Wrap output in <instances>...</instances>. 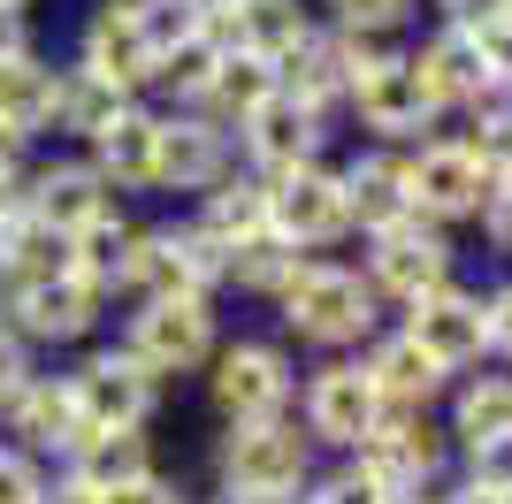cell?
<instances>
[{"label": "cell", "mask_w": 512, "mask_h": 504, "mask_svg": "<svg viewBox=\"0 0 512 504\" xmlns=\"http://www.w3.org/2000/svg\"><path fill=\"white\" fill-rule=\"evenodd\" d=\"M299 398V352L276 329H237L214 344V359L199 367V405L214 428L230 420H283Z\"/></svg>", "instance_id": "cell-2"}, {"label": "cell", "mask_w": 512, "mask_h": 504, "mask_svg": "<svg viewBox=\"0 0 512 504\" xmlns=\"http://www.w3.org/2000/svg\"><path fill=\"white\" fill-rule=\"evenodd\" d=\"M451 115L444 100L428 92L421 62H413V46H390L375 69L352 77V100H344V138H383V146H421L436 138Z\"/></svg>", "instance_id": "cell-7"}, {"label": "cell", "mask_w": 512, "mask_h": 504, "mask_svg": "<svg viewBox=\"0 0 512 504\" xmlns=\"http://www.w3.org/2000/svg\"><path fill=\"white\" fill-rule=\"evenodd\" d=\"M436 413H444L451 443L512 436V367L505 359H482V367H467V375H451V390H444Z\"/></svg>", "instance_id": "cell-24"}, {"label": "cell", "mask_w": 512, "mask_h": 504, "mask_svg": "<svg viewBox=\"0 0 512 504\" xmlns=\"http://www.w3.org/2000/svg\"><path fill=\"white\" fill-rule=\"evenodd\" d=\"M199 504H253V497H222V489H199Z\"/></svg>", "instance_id": "cell-47"}, {"label": "cell", "mask_w": 512, "mask_h": 504, "mask_svg": "<svg viewBox=\"0 0 512 504\" xmlns=\"http://www.w3.org/2000/svg\"><path fill=\"white\" fill-rule=\"evenodd\" d=\"M0 436L16 443V451H31L46 474L77 459V443H85V413H77V390H69L62 359H39L31 382L0 405Z\"/></svg>", "instance_id": "cell-14"}, {"label": "cell", "mask_w": 512, "mask_h": 504, "mask_svg": "<svg viewBox=\"0 0 512 504\" xmlns=\"http://www.w3.org/2000/svg\"><path fill=\"white\" fill-rule=\"evenodd\" d=\"M23 207L39 214V222H54V230H85L92 214L123 207V199H115V184L77 146H39L31 168H23Z\"/></svg>", "instance_id": "cell-17"}, {"label": "cell", "mask_w": 512, "mask_h": 504, "mask_svg": "<svg viewBox=\"0 0 512 504\" xmlns=\"http://www.w3.org/2000/svg\"><path fill=\"white\" fill-rule=\"evenodd\" d=\"M62 375H69V390H77L85 428H161V413H169V390H161L115 336L85 344V352H69Z\"/></svg>", "instance_id": "cell-10"}, {"label": "cell", "mask_w": 512, "mask_h": 504, "mask_svg": "<svg viewBox=\"0 0 512 504\" xmlns=\"http://www.w3.org/2000/svg\"><path fill=\"white\" fill-rule=\"evenodd\" d=\"M69 275V230L39 222V214H23L16 230L0 237V298L8 291H31V283H54Z\"/></svg>", "instance_id": "cell-33"}, {"label": "cell", "mask_w": 512, "mask_h": 504, "mask_svg": "<svg viewBox=\"0 0 512 504\" xmlns=\"http://www.w3.org/2000/svg\"><path fill=\"white\" fill-rule=\"evenodd\" d=\"M352 260H360V275L375 283V298H383L390 314H406L413 298H428L436 283H451V275L467 268V237L436 230V222H421V214H406V222H390V230H367L360 245H352Z\"/></svg>", "instance_id": "cell-8"}, {"label": "cell", "mask_w": 512, "mask_h": 504, "mask_svg": "<svg viewBox=\"0 0 512 504\" xmlns=\"http://www.w3.org/2000/svg\"><path fill=\"white\" fill-rule=\"evenodd\" d=\"M390 504H436V497H390Z\"/></svg>", "instance_id": "cell-49"}, {"label": "cell", "mask_w": 512, "mask_h": 504, "mask_svg": "<svg viewBox=\"0 0 512 504\" xmlns=\"http://www.w3.org/2000/svg\"><path fill=\"white\" fill-rule=\"evenodd\" d=\"M467 237H482V252H490L497 268H512V168H497V176H490V199H482V222H474Z\"/></svg>", "instance_id": "cell-38"}, {"label": "cell", "mask_w": 512, "mask_h": 504, "mask_svg": "<svg viewBox=\"0 0 512 504\" xmlns=\"http://www.w3.org/2000/svg\"><path fill=\"white\" fill-rule=\"evenodd\" d=\"M153 466H161V436H153V428H85L69 474H85L92 489H123V482H138V474H153ZM54 474H62V466H54Z\"/></svg>", "instance_id": "cell-28"}, {"label": "cell", "mask_w": 512, "mask_h": 504, "mask_svg": "<svg viewBox=\"0 0 512 504\" xmlns=\"http://www.w3.org/2000/svg\"><path fill=\"white\" fill-rule=\"evenodd\" d=\"M176 214H192L214 245H253V237H268V176H253V168L237 161L222 184H207L199 199H184Z\"/></svg>", "instance_id": "cell-25"}, {"label": "cell", "mask_w": 512, "mask_h": 504, "mask_svg": "<svg viewBox=\"0 0 512 504\" xmlns=\"http://www.w3.org/2000/svg\"><path fill=\"white\" fill-rule=\"evenodd\" d=\"M31 367H39V359H31V352L16 344V336L0 329V405H8V398L23 390V382H31Z\"/></svg>", "instance_id": "cell-43"}, {"label": "cell", "mask_w": 512, "mask_h": 504, "mask_svg": "<svg viewBox=\"0 0 512 504\" xmlns=\"http://www.w3.org/2000/svg\"><path fill=\"white\" fill-rule=\"evenodd\" d=\"M459 482L490 489V497H512V436H482V443H459Z\"/></svg>", "instance_id": "cell-37"}, {"label": "cell", "mask_w": 512, "mask_h": 504, "mask_svg": "<svg viewBox=\"0 0 512 504\" xmlns=\"http://www.w3.org/2000/svg\"><path fill=\"white\" fill-rule=\"evenodd\" d=\"M153 146H161V107L153 100H123L115 123L85 146V161L115 184V199H153Z\"/></svg>", "instance_id": "cell-22"}, {"label": "cell", "mask_w": 512, "mask_h": 504, "mask_svg": "<svg viewBox=\"0 0 512 504\" xmlns=\"http://www.w3.org/2000/svg\"><path fill=\"white\" fill-rule=\"evenodd\" d=\"M383 321H390V306L375 298V283L360 275L352 252H299V268H291L283 298L268 306V329H276L299 359L360 352Z\"/></svg>", "instance_id": "cell-1"}, {"label": "cell", "mask_w": 512, "mask_h": 504, "mask_svg": "<svg viewBox=\"0 0 512 504\" xmlns=\"http://www.w3.org/2000/svg\"><path fill=\"white\" fill-rule=\"evenodd\" d=\"M314 16L344 39H413L421 0H314Z\"/></svg>", "instance_id": "cell-34"}, {"label": "cell", "mask_w": 512, "mask_h": 504, "mask_svg": "<svg viewBox=\"0 0 512 504\" xmlns=\"http://www.w3.org/2000/svg\"><path fill=\"white\" fill-rule=\"evenodd\" d=\"M115 344H123L138 367H146L161 390H184V382H199V367L214 359V344H222V298L207 291H184V298H153V306H130V314H115Z\"/></svg>", "instance_id": "cell-4"}, {"label": "cell", "mask_w": 512, "mask_h": 504, "mask_svg": "<svg viewBox=\"0 0 512 504\" xmlns=\"http://www.w3.org/2000/svg\"><path fill=\"white\" fill-rule=\"evenodd\" d=\"M482 306H490V359L512 367V268L482 275Z\"/></svg>", "instance_id": "cell-41"}, {"label": "cell", "mask_w": 512, "mask_h": 504, "mask_svg": "<svg viewBox=\"0 0 512 504\" xmlns=\"http://www.w3.org/2000/svg\"><path fill=\"white\" fill-rule=\"evenodd\" d=\"M291 420L306 428V443H314L321 459H344V451L383 420V390H375V375L360 367V352L299 359V398H291Z\"/></svg>", "instance_id": "cell-9"}, {"label": "cell", "mask_w": 512, "mask_h": 504, "mask_svg": "<svg viewBox=\"0 0 512 504\" xmlns=\"http://www.w3.org/2000/svg\"><path fill=\"white\" fill-rule=\"evenodd\" d=\"M268 230H276L283 245H299V252H352V207H344L337 153L268 184Z\"/></svg>", "instance_id": "cell-13"}, {"label": "cell", "mask_w": 512, "mask_h": 504, "mask_svg": "<svg viewBox=\"0 0 512 504\" xmlns=\"http://www.w3.org/2000/svg\"><path fill=\"white\" fill-rule=\"evenodd\" d=\"M360 367L375 375L383 405H444V390H451V375L413 344L406 329H398V321H383V329L360 344Z\"/></svg>", "instance_id": "cell-23"}, {"label": "cell", "mask_w": 512, "mask_h": 504, "mask_svg": "<svg viewBox=\"0 0 512 504\" xmlns=\"http://www.w3.org/2000/svg\"><path fill=\"white\" fill-rule=\"evenodd\" d=\"M115 107H123V92L115 84H100L92 69H77L62 54V84H54V115H46V146H77L85 153L92 138H100L107 123H115Z\"/></svg>", "instance_id": "cell-27"}, {"label": "cell", "mask_w": 512, "mask_h": 504, "mask_svg": "<svg viewBox=\"0 0 512 504\" xmlns=\"http://www.w3.org/2000/svg\"><path fill=\"white\" fill-rule=\"evenodd\" d=\"M299 497H306V504H390V489L375 482L360 459H321L314 474H306Z\"/></svg>", "instance_id": "cell-36"}, {"label": "cell", "mask_w": 512, "mask_h": 504, "mask_svg": "<svg viewBox=\"0 0 512 504\" xmlns=\"http://www.w3.org/2000/svg\"><path fill=\"white\" fill-rule=\"evenodd\" d=\"M62 54L77 69H92L100 84H115L123 100H146L153 92V46H146V31H138V16H123V8L85 0V16H77V31H69Z\"/></svg>", "instance_id": "cell-18"}, {"label": "cell", "mask_w": 512, "mask_h": 504, "mask_svg": "<svg viewBox=\"0 0 512 504\" xmlns=\"http://www.w3.org/2000/svg\"><path fill=\"white\" fill-rule=\"evenodd\" d=\"M497 16H512V0H428V23H459V31H490Z\"/></svg>", "instance_id": "cell-42"}, {"label": "cell", "mask_w": 512, "mask_h": 504, "mask_svg": "<svg viewBox=\"0 0 512 504\" xmlns=\"http://www.w3.org/2000/svg\"><path fill=\"white\" fill-rule=\"evenodd\" d=\"M337 176H344V207H352V245L367 230H390L406 222V146H383V138H337Z\"/></svg>", "instance_id": "cell-19"}, {"label": "cell", "mask_w": 512, "mask_h": 504, "mask_svg": "<svg viewBox=\"0 0 512 504\" xmlns=\"http://www.w3.org/2000/svg\"><path fill=\"white\" fill-rule=\"evenodd\" d=\"M421 8H428V0H421Z\"/></svg>", "instance_id": "cell-51"}, {"label": "cell", "mask_w": 512, "mask_h": 504, "mask_svg": "<svg viewBox=\"0 0 512 504\" xmlns=\"http://www.w3.org/2000/svg\"><path fill=\"white\" fill-rule=\"evenodd\" d=\"M0 329L31 359H69L115 329V298L100 283H85V275H54V283H31V291L0 298Z\"/></svg>", "instance_id": "cell-6"}, {"label": "cell", "mask_w": 512, "mask_h": 504, "mask_svg": "<svg viewBox=\"0 0 512 504\" xmlns=\"http://www.w3.org/2000/svg\"><path fill=\"white\" fill-rule=\"evenodd\" d=\"M54 84H62V54L54 46H16L0 62V123L23 130L31 146H46V115H54Z\"/></svg>", "instance_id": "cell-26"}, {"label": "cell", "mask_w": 512, "mask_h": 504, "mask_svg": "<svg viewBox=\"0 0 512 504\" xmlns=\"http://www.w3.org/2000/svg\"><path fill=\"white\" fill-rule=\"evenodd\" d=\"M184 291H199V275H192L184 237H176V214H146V222H138V237H130L123 275H115V314L153 306V298H184ZM207 298H214V291H207Z\"/></svg>", "instance_id": "cell-20"}, {"label": "cell", "mask_w": 512, "mask_h": 504, "mask_svg": "<svg viewBox=\"0 0 512 504\" xmlns=\"http://www.w3.org/2000/svg\"><path fill=\"white\" fill-rule=\"evenodd\" d=\"M100 8H123V16H138V8H153V0H100Z\"/></svg>", "instance_id": "cell-48"}, {"label": "cell", "mask_w": 512, "mask_h": 504, "mask_svg": "<svg viewBox=\"0 0 512 504\" xmlns=\"http://www.w3.org/2000/svg\"><path fill=\"white\" fill-rule=\"evenodd\" d=\"M291 268H299V245H283L276 230L268 237H253V245H230V268H222V306H276L283 298V283H291Z\"/></svg>", "instance_id": "cell-30"}, {"label": "cell", "mask_w": 512, "mask_h": 504, "mask_svg": "<svg viewBox=\"0 0 512 504\" xmlns=\"http://www.w3.org/2000/svg\"><path fill=\"white\" fill-rule=\"evenodd\" d=\"M451 138L474 153V161L490 168H512V92H490L482 107H467V115H451Z\"/></svg>", "instance_id": "cell-35"}, {"label": "cell", "mask_w": 512, "mask_h": 504, "mask_svg": "<svg viewBox=\"0 0 512 504\" xmlns=\"http://www.w3.org/2000/svg\"><path fill=\"white\" fill-rule=\"evenodd\" d=\"M314 0H237L230 16V46L237 54H260V62H283L291 46L314 31Z\"/></svg>", "instance_id": "cell-31"}, {"label": "cell", "mask_w": 512, "mask_h": 504, "mask_svg": "<svg viewBox=\"0 0 512 504\" xmlns=\"http://www.w3.org/2000/svg\"><path fill=\"white\" fill-rule=\"evenodd\" d=\"M337 138H344V130L329 123V115H314L306 100L276 92L268 107H253V115H245V130H237V161L276 184V176H291V168H306V161H329V153H337Z\"/></svg>", "instance_id": "cell-16"}, {"label": "cell", "mask_w": 512, "mask_h": 504, "mask_svg": "<svg viewBox=\"0 0 512 504\" xmlns=\"http://www.w3.org/2000/svg\"><path fill=\"white\" fill-rule=\"evenodd\" d=\"M398 329L421 344L444 375H467V367H482L490 359V306H482V275H451V283H436L428 298H413L406 314H390Z\"/></svg>", "instance_id": "cell-12"}, {"label": "cell", "mask_w": 512, "mask_h": 504, "mask_svg": "<svg viewBox=\"0 0 512 504\" xmlns=\"http://www.w3.org/2000/svg\"><path fill=\"white\" fill-rule=\"evenodd\" d=\"M138 222H146V214L123 199V207L92 214L85 230H69V275H85V283H100V291L115 298V275H123V260H130V237H138Z\"/></svg>", "instance_id": "cell-32"}, {"label": "cell", "mask_w": 512, "mask_h": 504, "mask_svg": "<svg viewBox=\"0 0 512 504\" xmlns=\"http://www.w3.org/2000/svg\"><path fill=\"white\" fill-rule=\"evenodd\" d=\"M291 504H306V497H291Z\"/></svg>", "instance_id": "cell-50"}, {"label": "cell", "mask_w": 512, "mask_h": 504, "mask_svg": "<svg viewBox=\"0 0 512 504\" xmlns=\"http://www.w3.org/2000/svg\"><path fill=\"white\" fill-rule=\"evenodd\" d=\"M107 504H199V489L184 482L169 459H161L153 474H138V482H123V489H107Z\"/></svg>", "instance_id": "cell-39"}, {"label": "cell", "mask_w": 512, "mask_h": 504, "mask_svg": "<svg viewBox=\"0 0 512 504\" xmlns=\"http://www.w3.org/2000/svg\"><path fill=\"white\" fill-rule=\"evenodd\" d=\"M314 466H321V451L306 443V428L291 413L283 420H230L207 443V489L253 497V504H291Z\"/></svg>", "instance_id": "cell-3"}, {"label": "cell", "mask_w": 512, "mask_h": 504, "mask_svg": "<svg viewBox=\"0 0 512 504\" xmlns=\"http://www.w3.org/2000/svg\"><path fill=\"white\" fill-rule=\"evenodd\" d=\"M344 459H360L390 497H436L444 504L459 443H451V428H444L436 405H383V420H375Z\"/></svg>", "instance_id": "cell-5"}, {"label": "cell", "mask_w": 512, "mask_h": 504, "mask_svg": "<svg viewBox=\"0 0 512 504\" xmlns=\"http://www.w3.org/2000/svg\"><path fill=\"white\" fill-rule=\"evenodd\" d=\"M39 504H107V489H92L85 474H69V466H62V474L46 482V497H39Z\"/></svg>", "instance_id": "cell-44"}, {"label": "cell", "mask_w": 512, "mask_h": 504, "mask_svg": "<svg viewBox=\"0 0 512 504\" xmlns=\"http://www.w3.org/2000/svg\"><path fill=\"white\" fill-rule=\"evenodd\" d=\"M39 31H31V16H0V62L16 54V46H31Z\"/></svg>", "instance_id": "cell-45"}, {"label": "cell", "mask_w": 512, "mask_h": 504, "mask_svg": "<svg viewBox=\"0 0 512 504\" xmlns=\"http://www.w3.org/2000/svg\"><path fill=\"white\" fill-rule=\"evenodd\" d=\"M46 0H0V16H39Z\"/></svg>", "instance_id": "cell-46"}, {"label": "cell", "mask_w": 512, "mask_h": 504, "mask_svg": "<svg viewBox=\"0 0 512 504\" xmlns=\"http://www.w3.org/2000/svg\"><path fill=\"white\" fill-rule=\"evenodd\" d=\"M406 46H413V62H421L428 92L444 100V115H467V107H482L497 92V77H490V62H482L474 31H459V23H421Z\"/></svg>", "instance_id": "cell-21"}, {"label": "cell", "mask_w": 512, "mask_h": 504, "mask_svg": "<svg viewBox=\"0 0 512 504\" xmlns=\"http://www.w3.org/2000/svg\"><path fill=\"white\" fill-rule=\"evenodd\" d=\"M406 199L421 222H436V230L467 237L474 222H482V199H490V168L474 161L459 138H451V123L436 130V138H421V146H406Z\"/></svg>", "instance_id": "cell-11"}, {"label": "cell", "mask_w": 512, "mask_h": 504, "mask_svg": "<svg viewBox=\"0 0 512 504\" xmlns=\"http://www.w3.org/2000/svg\"><path fill=\"white\" fill-rule=\"evenodd\" d=\"M46 482H54V474H46L31 451H16V443L0 436V504H39Z\"/></svg>", "instance_id": "cell-40"}, {"label": "cell", "mask_w": 512, "mask_h": 504, "mask_svg": "<svg viewBox=\"0 0 512 504\" xmlns=\"http://www.w3.org/2000/svg\"><path fill=\"white\" fill-rule=\"evenodd\" d=\"M276 100V62H260V54H222L214 62V77H207V92L192 100V115H207V123H222V130H245V115L253 107H268Z\"/></svg>", "instance_id": "cell-29"}, {"label": "cell", "mask_w": 512, "mask_h": 504, "mask_svg": "<svg viewBox=\"0 0 512 504\" xmlns=\"http://www.w3.org/2000/svg\"><path fill=\"white\" fill-rule=\"evenodd\" d=\"M237 168V130L207 123L192 107H161V146H153V199H199Z\"/></svg>", "instance_id": "cell-15"}]
</instances>
